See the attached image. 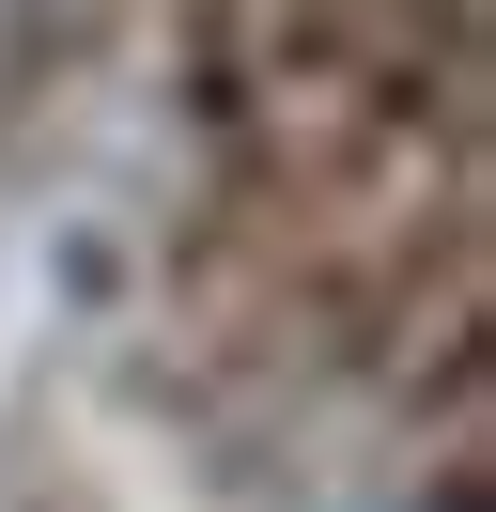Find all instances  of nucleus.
<instances>
[{"label": "nucleus", "mask_w": 496, "mask_h": 512, "mask_svg": "<svg viewBox=\"0 0 496 512\" xmlns=\"http://www.w3.org/2000/svg\"><path fill=\"white\" fill-rule=\"evenodd\" d=\"M16 32H31V0H0V63H16Z\"/></svg>", "instance_id": "nucleus-1"}]
</instances>
